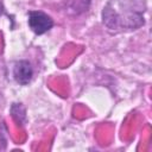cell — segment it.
I'll use <instances>...</instances> for the list:
<instances>
[{
  "mask_svg": "<svg viewBox=\"0 0 152 152\" xmlns=\"http://www.w3.org/2000/svg\"><path fill=\"white\" fill-rule=\"evenodd\" d=\"M28 25L34 33L43 34L52 27L53 21L48 14L40 11H31L28 13Z\"/></svg>",
  "mask_w": 152,
  "mask_h": 152,
  "instance_id": "2",
  "label": "cell"
},
{
  "mask_svg": "<svg viewBox=\"0 0 152 152\" xmlns=\"http://www.w3.org/2000/svg\"><path fill=\"white\" fill-rule=\"evenodd\" d=\"M137 0H115L103 11V20L109 27L133 28L144 24V8L137 7Z\"/></svg>",
  "mask_w": 152,
  "mask_h": 152,
  "instance_id": "1",
  "label": "cell"
},
{
  "mask_svg": "<svg viewBox=\"0 0 152 152\" xmlns=\"http://www.w3.org/2000/svg\"><path fill=\"white\" fill-rule=\"evenodd\" d=\"M13 75H14V78L18 83L27 84L31 81L32 75H33V70H32L31 64L27 61L17 62L14 65V69H13Z\"/></svg>",
  "mask_w": 152,
  "mask_h": 152,
  "instance_id": "3",
  "label": "cell"
}]
</instances>
